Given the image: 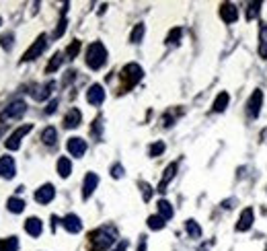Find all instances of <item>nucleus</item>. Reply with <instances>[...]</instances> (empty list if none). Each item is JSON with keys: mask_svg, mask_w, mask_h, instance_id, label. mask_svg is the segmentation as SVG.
I'll return each instance as SVG.
<instances>
[{"mask_svg": "<svg viewBox=\"0 0 267 251\" xmlns=\"http://www.w3.org/2000/svg\"><path fill=\"white\" fill-rule=\"evenodd\" d=\"M105 62H107V48L101 41H93L86 50V66L93 68V70H99V68L105 66Z\"/></svg>", "mask_w": 267, "mask_h": 251, "instance_id": "1", "label": "nucleus"}, {"mask_svg": "<svg viewBox=\"0 0 267 251\" xmlns=\"http://www.w3.org/2000/svg\"><path fill=\"white\" fill-rule=\"evenodd\" d=\"M91 243H93V247L97 251H105V249H109L111 245L115 243V235H113V231H109V229H97V231L91 233Z\"/></svg>", "mask_w": 267, "mask_h": 251, "instance_id": "2", "label": "nucleus"}, {"mask_svg": "<svg viewBox=\"0 0 267 251\" xmlns=\"http://www.w3.org/2000/svg\"><path fill=\"white\" fill-rule=\"evenodd\" d=\"M261 107H263V91L261 89H255L247 105H244V111H247V118L249 120H257L261 116Z\"/></svg>", "mask_w": 267, "mask_h": 251, "instance_id": "3", "label": "nucleus"}, {"mask_svg": "<svg viewBox=\"0 0 267 251\" xmlns=\"http://www.w3.org/2000/svg\"><path fill=\"white\" fill-rule=\"evenodd\" d=\"M46 48H48V35H39L35 41H33V45H31V48L23 54V60H21V62H31V60H35V58H39L43 52H46Z\"/></svg>", "mask_w": 267, "mask_h": 251, "instance_id": "4", "label": "nucleus"}, {"mask_svg": "<svg viewBox=\"0 0 267 251\" xmlns=\"http://www.w3.org/2000/svg\"><path fill=\"white\" fill-rule=\"evenodd\" d=\"M121 76H123V80L127 82V87H134L136 82H140V80H142V76H144V70H142V66H140V64L131 62V64L123 66Z\"/></svg>", "mask_w": 267, "mask_h": 251, "instance_id": "5", "label": "nucleus"}, {"mask_svg": "<svg viewBox=\"0 0 267 251\" xmlns=\"http://www.w3.org/2000/svg\"><path fill=\"white\" fill-rule=\"evenodd\" d=\"M31 130H33V126H31V124H25V126L17 128V130H15V132L9 136V138L5 140L7 148H9V150H17V148L21 146V140H23V138H25V136H27Z\"/></svg>", "mask_w": 267, "mask_h": 251, "instance_id": "6", "label": "nucleus"}, {"mask_svg": "<svg viewBox=\"0 0 267 251\" xmlns=\"http://www.w3.org/2000/svg\"><path fill=\"white\" fill-rule=\"evenodd\" d=\"M25 111H27V105L25 101H13L3 113H0V122H5V120H17V118H23L25 116Z\"/></svg>", "mask_w": 267, "mask_h": 251, "instance_id": "7", "label": "nucleus"}, {"mask_svg": "<svg viewBox=\"0 0 267 251\" xmlns=\"http://www.w3.org/2000/svg\"><path fill=\"white\" fill-rule=\"evenodd\" d=\"M86 101L91 105H95V107H99L105 101V89L101 85H91L86 91Z\"/></svg>", "mask_w": 267, "mask_h": 251, "instance_id": "8", "label": "nucleus"}, {"mask_svg": "<svg viewBox=\"0 0 267 251\" xmlns=\"http://www.w3.org/2000/svg\"><path fill=\"white\" fill-rule=\"evenodd\" d=\"M97 186H99V175H97V173H86L84 184H82V200H88V198H91V196L95 194Z\"/></svg>", "mask_w": 267, "mask_h": 251, "instance_id": "9", "label": "nucleus"}, {"mask_svg": "<svg viewBox=\"0 0 267 251\" xmlns=\"http://www.w3.org/2000/svg\"><path fill=\"white\" fill-rule=\"evenodd\" d=\"M255 222V214H253V208H244L238 216V222H236V231L238 233H244V231H249L251 226Z\"/></svg>", "mask_w": 267, "mask_h": 251, "instance_id": "10", "label": "nucleus"}, {"mask_svg": "<svg viewBox=\"0 0 267 251\" xmlns=\"http://www.w3.org/2000/svg\"><path fill=\"white\" fill-rule=\"evenodd\" d=\"M15 175H17L15 158L13 156H3V158H0V177H3V179H13Z\"/></svg>", "mask_w": 267, "mask_h": 251, "instance_id": "11", "label": "nucleus"}, {"mask_svg": "<svg viewBox=\"0 0 267 251\" xmlns=\"http://www.w3.org/2000/svg\"><path fill=\"white\" fill-rule=\"evenodd\" d=\"M62 226L68 233H72V235H76V233H80L82 231V222H80V218L76 216V214H66L64 218H62Z\"/></svg>", "mask_w": 267, "mask_h": 251, "instance_id": "12", "label": "nucleus"}, {"mask_svg": "<svg viewBox=\"0 0 267 251\" xmlns=\"http://www.w3.org/2000/svg\"><path fill=\"white\" fill-rule=\"evenodd\" d=\"M54 198H56V190H54L52 184L41 186V188L35 192V202H39V204H50Z\"/></svg>", "mask_w": 267, "mask_h": 251, "instance_id": "13", "label": "nucleus"}, {"mask_svg": "<svg viewBox=\"0 0 267 251\" xmlns=\"http://www.w3.org/2000/svg\"><path fill=\"white\" fill-rule=\"evenodd\" d=\"M220 17L224 23H236L238 21V9L232 3H224L220 7Z\"/></svg>", "mask_w": 267, "mask_h": 251, "instance_id": "14", "label": "nucleus"}, {"mask_svg": "<svg viewBox=\"0 0 267 251\" xmlns=\"http://www.w3.org/2000/svg\"><path fill=\"white\" fill-rule=\"evenodd\" d=\"M66 148H68V152L72 154V156H76V158H80V156H84V152H86V142L82 140V138H70L68 140V144H66Z\"/></svg>", "mask_w": 267, "mask_h": 251, "instance_id": "15", "label": "nucleus"}, {"mask_svg": "<svg viewBox=\"0 0 267 251\" xmlns=\"http://www.w3.org/2000/svg\"><path fill=\"white\" fill-rule=\"evenodd\" d=\"M80 122H82V113L78 111V109H70L68 113L64 116V128H78L80 126Z\"/></svg>", "mask_w": 267, "mask_h": 251, "instance_id": "16", "label": "nucleus"}, {"mask_svg": "<svg viewBox=\"0 0 267 251\" xmlns=\"http://www.w3.org/2000/svg\"><path fill=\"white\" fill-rule=\"evenodd\" d=\"M25 231H27L31 237H39V235L43 233V222H41L37 216H31V218H27V222H25Z\"/></svg>", "mask_w": 267, "mask_h": 251, "instance_id": "17", "label": "nucleus"}, {"mask_svg": "<svg viewBox=\"0 0 267 251\" xmlns=\"http://www.w3.org/2000/svg\"><path fill=\"white\" fill-rule=\"evenodd\" d=\"M228 103H230V95L226 93V91H222V93H218V97L214 99V105H212V109L216 111V113H222L226 107H228Z\"/></svg>", "mask_w": 267, "mask_h": 251, "instance_id": "18", "label": "nucleus"}, {"mask_svg": "<svg viewBox=\"0 0 267 251\" xmlns=\"http://www.w3.org/2000/svg\"><path fill=\"white\" fill-rule=\"evenodd\" d=\"M175 173H177V163H171V165L165 169V175H163L161 184H159V192H167V186H169V181L175 177Z\"/></svg>", "mask_w": 267, "mask_h": 251, "instance_id": "19", "label": "nucleus"}, {"mask_svg": "<svg viewBox=\"0 0 267 251\" xmlns=\"http://www.w3.org/2000/svg\"><path fill=\"white\" fill-rule=\"evenodd\" d=\"M41 140H43V144H46V146H54L56 140H58V130L54 126H48L46 130L41 132Z\"/></svg>", "mask_w": 267, "mask_h": 251, "instance_id": "20", "label": "nucleus"}, {"mask_svg": "<svg viewBox=\"0 0 267 251\" xmlns=\"http://www.w3.org/2000/svg\"><path fill=\"white\" fill-rule=\"evenodd\" d=\"M259 54L261 58L267 60V23H261V29H259Z\"/></svg>", "mask_w": 267, "mask_h": 251, "instance_id": "21", "label": "nucleus"}, {"mask_svg": "<svg viewBox=\"0 0 267 251\" xmlns=\"http://www.w3.org/2000/svg\"><path fill=\"white\" fill-rule=\"evenodd\" d=\"M58 173H60V177H64V179L72 173V163H70L68 156H60V158H58Z\"/></svg>", "mask_w": 267, "mask_h": 251, "instance_id": "22", "label": "nucleus"}, {"mask_svg": "<svg viewBox=\"0 0 267 251\" xmlns=\"http://www.w3.org/2000/svg\"><path fill=\"white\" fill-rule=\"evenodd\" d=\"M185 231H187V235H189L191 239H199V237H202V226H199L193 218H189V220L185 222Z\"/></svg>", "mask_w": 267, "mask_h": 251, "instance_id": "23", "label": "nucleus"}, {"mask_svg": "<svg viewBox=\"0 0 267 251\" xmlns=\"http://www.w3.org/2000/svg\"><path fill=\"white\" fill-rule=\"evenodd\" d=\"M159 214L165 218V220H169V218H173V214H175V210H173V206H171V202H167V200H159Z\"/></svg>", "mask_w": 267, "mask_h": 251, "instance_id": "24", "label": "nucleus"}, {"mask_svg": "<svg viewBox=\"0 0 267 251\" xmlns=\"http://www.w3.org/2000/svg\"><path fill=\"white\" fill-rule=\"evenodd\" d=\"M165 224H167V220H165L161 214H152V216H148V229H152V231H161V229H165Z\"/></svg>", "mask_w": 267, "mask_h": 251, "instance_id": "25", "label": "nucleus"}, {"mask_svg": "<svg viewBox=\"0 0 267 251\" xmlns=\"http://www.w3.org/2000/svg\"><path fill=\"white\" fill-rule=\"evenodd\" d=\"M56 85L54 82H48V85H43V87H39L35 93H33V97L37 99V101H43V99H48L50 95H52V89H54Z\"/></svg>", "mask_w": 267, "mask_h": 251, "instance_id": "26", "label": "nucleus"}, {"mask_svg": "<svg viewBox=\"0 0 267 251\" xmlns=\"http://www.w3.org/2000/svg\"><path fill=\"white\" fill-rule=\"evenodd\" d=\"M7 208L13 212V214H21L25 210V202L21 200V198H11L9 202H7Z\"/></svg>", "mask_w": 267, "mask_h": 251, "instance_id": "27", "label": "nucleus"}, {"mask_svg": "<svg viewBox=\"0 0 267 251\" xmlns=\"http://www.w3.org/2000/svg\"><path fill=\"white\" fill-rule=\"evenodd\" d=\"M144 33H146L144 23H138V25L134 27V29H131V33H129V41H131V43H140V41H142V37H144Z\"/></svg>", "mask_w": 267, "mask_h": 251, "instance_id": "28", "label": "nucleus"}, {"mask_svg": "<svg viewBox=\"0 0 267 251\" xmlns=\"http://www.w3.org/2000/svg\"><path fill=\"white\" fill-rule=\"evenodd\" d=\"M62 62H64V54H60V52H56V54L52 56V60H50V64H48V68H46V72H48V74H52L54 70H58V68L62 66Z\"/></svg>", "mask_w": 267, "mask_h": 251, "instance_id": "29", "label": "nucleus"}, {"mask_svg": "<svg viewBox=\"0 0 267 251\" xmlns=\"http://www.w3.org/2000/svg\"><path fill=\"white\" fill-rule=\"evenodd\" d=\"M17 249H19V241H17V237L0 239V251H17Z\"/></svg>", "mask_w": 267, "mask_h": 251, "instance_id": "30", "label": "nucleus"}, {"mask_svg": "<svg viewBox=\"0 0 267 251\" xmlns=\"http://www.w3.org/2000/svg\"><path fill=\"white\" fill-rule=\"evenodd\" d=\"M13 41H15V35H13V33L0 35V45H3V50H7V52L13 50Z\"/></svg>", "mask_w": 267, "mask_h": 251, "instance_id": "31", "label": "nucleus"}, {"mask_svg": "<svg viewBox=\"0 0 267 251\" xmlns=\"http://www.w3.org/2000/svg\"><path fill=\"white\" fill-rule=\"evenodd\" d=\"M78 52H80V41H78V39H74V41L68 45V48H66V56H68V58L72 60V58H76V56H78Z\"/></svg>", "mask_w": 267, "mask_h": 251, "instance_id": "32", "label": "nucleus"}, {"mask_svg": "<svg viewBox=\"0 0 267 251\" xmlns=\"http://www.w3.org/2000/svg\"><path fill=\"white\" fill-rule=\"evenodd\" d=\"M259 9H261V3H251L247 9V21H253L255 17H259Z\"/></svg>", "mask_w": 267, "mask_h": 251, "instance_id": "33", "label": "nucleus"}, {"mask_svg": "<svg viewBox=\"0 0 267 251\" xmlns=\"http://www.w3.org/2000/svg\"><path fill=\"white\" fill-rule=\"evenodd\" d=\"M163 152H165V142H161V140L154 142V144L148 148V154H150V156H159V154H163Z\"/></svg>", "mask_w": 267, "mask_h": 251, "instance_id": "34", "label": "nucleus"}, {"mask_svg": "<svg viewBox=\"0 0 267 251\" xmlns=\"http://www.w3.org/2000/svg\"><path fill=\"white\" fill-rule=\"evenodd\" d=\"M66 25H68V19H66V17H62V19H60V23H58V27H56V31H54V37H56V39L64 35V31H66Z\"/></svg>", "mask_w": 267, "mask_h": 251, "instance_id": "35", "label": "nucleus"}, {"mask_svg": "<svg viewBox=\"0 0 267 251\" xmlns=\"http://www.w3.org/2000/svg\"><path fill=\"white\" fill-rule=\"evenodd\" d=\"M181 35H183V31H181L179 27H177V29H173V31L169 33V37H167V43H179Z\"/></svg>", "mask_w": 267, "mask_h": 251, "instance_id": "36", "label": "nucleus"}, {"mask_svg": "<svg viewBox=\"0 0 267 251\" xmlns=\"http://www.w3.org/2000/svg\"><path fill=\"white\" fill-rule=\"evenodd\" d=\"M140 190H142V196H144V200L148 202V200H150V196H152V188L146 184V181H142V184H140Z\"/></svg>", "mask_w": 267, "mask_h": 251, "instance_id": "37", "label": "nucleus"}, {"mask_svg": "<svg viewBox=\"0 0 267 251\" xmlns=\"http://www.w3.org/2000/svg\"><path fill=\"white\" fill-rule=\"evenodd\" d=\"M123 175V167L117 163V165H113V167H111V177H113V179H119Z\"/></svg>", "mask_w": 267, "mask_h": 251, "instance_id": "38", "label": "nucleus"}, {"mask_svg": "<svg viewBox=\"0 0 267 251\" xmlns=\"http://www.w3.org/2000/svg\"><path fill=\"white\" fill-rule=\"evenodd\" d=\"M56 109H58V99H52V101H50V105L46 107V113H48V116H52V113H54Z\"/></svg>", "mask_w": 267, "mask_h": 251, "instance_id": "39", "label": "nucleus"}, {"mask_svg": "<svg viewBox=\"0 0 267 251\" xmlns=\"http://www.w3.org/2000/svg\"><path fill=\"white\" fill-rule=\"evenodd\" d=\"M125 249H127V241H121V243H119V245H117L113 251H125Z\"/></svg>", "mask_w": 267, "mask_h": 251, "instance_id": "40", "label": "nucleus"}, {"mask_svg": "<svg viewBox=\"0 0 267 251\" xmlns=\"http://www.w3.org/2000/svg\"><path fill=\"white\" fill-rule=\"evenodd\" d=\"M138 251H146V237H140V247Z\"/></svg>", "mask_w": 267, "mask_h": 251, "instance_id": "41", "label": "nucleus"}, {"mask_svg": "<svg viewBox=\"0 0 267 251\" xmlns=\"http://www.w3.org/2000/svg\"><path fill=\"white\" fill-rule=\"evenodd\" d=\"M3 132H5V128H0V136H3Z\"/></svg>", "mask_w": 267, "mask_h": 251, "instance_id": "42", "label": "nucleus"}, {"mask_svg": "<svg viewBox=\"0 0 267 251\" xmlns=\"http://www.w3.org/2000/svg\"><path fill=\"white\" fill-rule=\"evenodd\" d=\"M0 23H3V19H0Z\"/></svg>", "mask_w": 267, "mask_h": 251, "instance_id": "43", "label": "nucleus"}]
</instances>
